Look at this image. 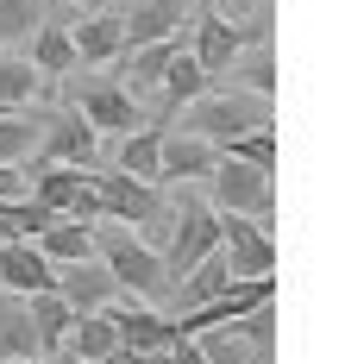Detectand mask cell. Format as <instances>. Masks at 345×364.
Returning <instances> with one entry per match:
<instances>
[{"label": "cell", "instance_id": "cell-1", "mask_svg": "<svg viewBox=\"0 0 345 364\" xmlns=\"http://www.w3.org/2000/svg\"><path fill=\"white\" fill-rule=\"evenodd\" d=\"M94 257L114 270L119 295H138V301H163L170 295V277H163V257L119 220H94Z\"/></svg>", "mask_w": 345, "mask_h": 364}, {"label": "cell", "instance_id": "cell-2", "mask_svg": "<svg viewBox=\"0 0 345 364\" xmlns=\"http://www.w3.org/2000/svg\"><path fill=\"white\" fill-rule=\"evenodd\" d=\"M258 126H270V95H251V88H226V95L201 88L182 113V132L207 139L214 151H226L239 132H258Z\"/></svg>", "mask_w": 345, "mask_h": 364}, {"label": "cell", "instance_id": "cell-3", "mask_svg": "<svg viewBox=\"0 0 345 364\" xmlns=\"http://www.w3.org/2000/svg\"><path fill=\"white\" fill-rule=\"evenodd\" d=\"M207 201H214V214H245V220H258V226H270V214H276L270 176L251 170V164H239V157H226V151L207 170Z\"/></svg>", "mask_w": 345, "mask_h": 364}, {"label": "cell", "instance_id": "cell-4", "mask_svg": "<svg viewBox=\"0 0 345 364\" xmlns=\"http://www.w3.org/2000/svg\"><path fill=\"white\" fill-rule=\"evenodd\" d=\"M220 245V214H214V201H201V195H176V220H170V239H163V277L176 283L189 264Z\"/></svg>", "mask_w": 345, "mask_h": 364}, {"label": "cell", "instance_id": "cell-5", "mask_svg": "<svg viewBox=\"0 0 345 364\" xmlns=\"http://www.w3.org/2000/svg\"><path fill=\"white\" fill-rule=\"evenodd\" d=\"M26 195H38L50 214H70V220H101V195H94V170L82 164H32L26 176Z\"/></svg>", "mask_w": 345, "mask_h": 364}, {"label": "cell", "instance_id": "cell-6", "mask_svg": "<svg viewBox=\"0 0 345 364\" xmlns=\"http://www.w3.org/2000/svg\"><path fill=\"white\" fill-rule=\"evenodd\" d=\"M70 107H76L94 132H132V126H145V119H138V101H132L119 82H101V75L70 82Z\"/></svg>", "mask_w": 345, "mask_h": 364}, {"label": "cell", "instance_id": "cell-7", "mask_svg": "<svg viewBox=\"0 0 345 364\" xmlns=\"http://www.w3.org/2000/svg\"><path fill=\"white\" fill-rule=\"evenodd\" d=\"M220 257H226L232 277H276V245H270V226L245 214H220Z\"/></svg>", "mask_w": 345, "mask_h": 364}, {"label": "cell", "instance_id": "cell-8", "mask_svg": "<svg viewBox=\"0 0 345 364\" xmlns=\"http://www.w3.org/2000/svg\"><path fill=\"white\" fill-rule=\"evenodd\" d=\"M94 195H101V220H119V226H145L157 214V182L126 176V170H94Z\"/></svg>", "mask_w": 345, "mask_h": 364}, {"label": "cell", "instance_id": "cell-9", "mask_svg": "<svg viewBox=\"0 0 345 364\" xmlns=\"http://www.w3.org/2000/svg\"><path fill=\"white\" fill-rule=\"evenodd\" d=\"M107 321H114V333H119L126 352H170V346L182 339L170 314H157V308H145V301H126V295L107 301Z\"/></svg>", "mask_w": 345, "mask_h": 364}, {"label": "cell", "instance_id": "cell-10", "mask_svg": "<svg viewBox=\"0 0 345 364\" xmlns=\"http://www.w3.org/2000/svg\"><path fill=\"white\" fill-rule=\"evenodd\" d=\"M94 151H101V132L82 119L76 107L50 113L38 132V164H82V170H94Z\"/></svg>", "mask_w": 345, "mask_h": 364}, {"label": "cell", "instance_id": "cell-11", "mask_svg": "<svg viewBox=\"0 0 345 364\" xmlns=\"http://www.w3.org/2000/svg\"><path fill=\"white\" fill-rule=\"evenodd\" d=\"M251 38H264V32H245L232 13H201V26H195V44H189V57L207 70V82L214 75H226L232 70V57L251 44Z\"/></svg>", "mask_w": 345, "mask_h": 364}, {"label": "cell", "instance_id": "cell-12", "mask_svg": "<svg viewBox=\"0 0 345 364\" xmlns=\"http://www.w3.org/2000/svg\"><path fill=\"white\" fill-rule=\"evenodd\" d=\"M50 289L70 301V314H94V308H107L119 295V283H114V270H107L101 257H76V264H57Z\"/></svg>", "mask_w": 345, "mask_h": 364}, {"label": "cell", "instance_id": "cell-13", "mask_svg": "<svg viewBox=\"0 0 345 364\" xmlns=\"http://www.w3.org/2000/svg\"><path fill=\"white\" fill-rule=\"evenodd\" d=\"M214 157L220 151L207 139H195V132H163V145H157V182H207Z\"/></svg>", "mask_w": 345, "mask_h": 364}, {"label": "cell", "instance_id": "cell-14", "mask_svg": "<svg viewBox=\"0 0 345 364\" xmlns=\"http://www.w3.org/2000/svg\"><path fill=\"white\" fill-rule=\"evenodd\" d=\"M50 277H57V264H50L32 239H0V289L38 295V289H50Z\"/></svg>", "mask_w": 345, "mask_h": 364}, {"label": "cell", "instance_id": "cell-15", "mask_svg": "<svg viewBox=\"0 0 345 364\" xmlns=\"http://www.w3.org/2000/svg\"><path fill=\"white\" fill-rule=\"evenodd\" d=\"M176 44H182V32H176V38H157V44H132V50H119V88H126L132 101H138V95H157V82H163V70H170Z\"/></svg>", "mask_w": 345, "mask_h": 364}, {"label": "cell", "instance_id": "cell-16", "mask_svg": "<svg viewBox=\"0 0 345 364\" xmlns=\"http://www.w3.org/2000/svg\"><path fill=\"white\" fill-rule=\"evenodd\" d=\"M182 32V0H132L126 13H119V50H132V44H157V38H176Z\"/></svg>", "mask_w": 345, "mask_h": 364}, {"label": "cell", "instance_id": "cell-17", "mask_svg": "<svg viewBox=\"0 0 345 364\" xmlns=\"http://www.w3.org/2000/svg\"><path fill=\"white\" fill-rule=\"evenodd\" d=\"M114 346H119V333H114V321H107V308H94V314H70V327H63V346H57V352L94 364V358H107Z\"/></svg>", "mask_w": 345, "mask_h": 364}, {"label": "cell", "instance_id": "cell-18", "mask_svg": "<svg viewBox=\"0 0 345 364\" xmlns=\"http://www.w3.org/2000/svg\"><path fill=\"white\" fill-rule=\"evenodd\" d=\"M50 264H76V257H94V226L88 220H70V214H57L50 226H44L38 239H32Z\"/></svg>", "mask_w": 345, "mask_h": 364}, {"label": "cell", "instance_id": "cell-19", "mask_svg": "<svg viewBox=\"0 0 345 364\" xmlns=\"http://www.w3.org/2000/svg\"><path fill=\"white\" fill-rule=\"evenodd\" d=\"M26 314H32V339H38V358H50L63 346V327H70V301L57 289H38L26 295Z\"/></svg>", "mask_w": 345, "mask_h": 364}, {"label": "cell", "instance_id": "cell-20", "mask_svg": "<svg viewBox=\"0 0 345 364\" xmlns=\"http://www.w3.org/2000/svg\"><path fill=\"white\" fill-rule=\"evenodd\" d=\"M70 44H76V63H107V57H119V19L114 13H88L82 26H70Z\"/></svg>", "mask_w": 345, "mask_h": 364}, {"label": "cell", "instance_id": "cell-21", "mask_svg": "<svg viewBox=\"0 0 345 364\" xmlns=\"http://www.w3.org/2000/svg\"><path fill=\"white\" fill-rule=\"evenodd\" d=\"M0 358H38L26 295H13V289H0Z\"/></svg>", "mask_w": 345, "mask_h": 364}, {"label": "cell", "instance_id": "cell-22", "mask_svg": "<svg viewBox=\"0 0 345 364\" xmlns=\"http://www.w3.org/2000/svg\"><path fill=\"white\" fill-rule=\"evenodd\" d=\"M201 88H207V70H201V63H195L189 50L176 44V57H170V70H163V82H157V95H163V107H170V113H182V107L195 101V95H201Z\"/></svg>", "mask_w": 345, "mask_h": 364}, {"label": "cell", "instance_id": "cell-23", "mask_svg": "<svg viewBox=\"0 0 345 364\" xmlns=\"http://www.w3.org/2000/svg\"><path fill=\"white\" fill-rule=\"evenodd\" d=\"M157 145H163V126H132V132H119V170L157 182Z\"/></svg>", "mask_w": 345, "mask_h": 364}, {"label": "cell", "instance_id": "cell-24", "mask_svg": "<svg viewBox=\"0 0 345 364\" xmlns=\"http://www.w3.org/2000/svg\"><path fill=\"white\" fill-rule=\"evenodd\" d=\"M32 70H38V75H70V70H76L70 26H38V32H32Z\"/></svg>", "mask_w": 345, "mask_h": 364}, {"label": "cell", "instance_id": "cell-25", "mask_svg": "<svg viewBox=\"0 0 345 364\" xmlns=\"http://www.w3.org/2000/svg\"><path fill=\"white\" fill-rule=\"evenodd\" d=\"M226 75L239 82V88H251V95H276V63H270V44H264V38H251V44L232 57Z\"/></svg>", "mask_w": 345, "mask_h": 364}, {"label": "cell", "instance_id": "cell-26", "mask_svg": "<svg viewBox=\"0 0 345 364\" xmlns=\"http://www.w3.org/2000/svg\"><path fill=\"white\" fill-rule=\"evenodd\" d=\"M38 132H44V119L6 107V113H0V164H26V157L38 151Z\"/></svg>", "mask_w": 345, "mask_h": 364}, {"label": "cell", "instance_id": "cell-27", "mask_svg": "<svg viewBox=\"0 0 345 364\" xmlns=\"http://www.w3.org/2000/svg\"><path fill=\"white\" fill-rule=\"evenodd\" d=\"M38 88H44V75L32 70V57H0V113H6V107H26Z\"/></svg>", "mask_w": 345, "mask_h": 364}, {"label": "cell", "instance_id": "cell-28", "mask_svg": "<svg viewBox=\"0 0 345 364\" xmlns=\"http://www.w3.org/2000/svg\"><path fill=\"white\" fill-rule=\"evenodd\" d=\"M232 333L251 346V358H258V364H270V346H276V301H258L251 314H239Z\"/></svg>", "mask_w": 345, "mask_h": 364}, {"label": "cell", "instance_id": "cell-29", "mask_svg": "<svg viewBox=\"0 0 345 364\" xmlns=\"http://www.w3.org/2000/svg\"><path fill=\"white\" fill-rule=\"evenodd\" d=\"M44 26V0H0V44H26Z\"/></svg>", "mask_w": 345, "mask_h": 364}, {"label": "cell", "instance_id": "cell-30", "mask_svg": "<svg viewBox=\"0 0 345 364\" xmlns=\"http://www.w3.org/2000/svg\"><path fill=\"white\" fill-rule=\"evenodd\" d=\"M226 157H239V164H251V170L276 176V132H270V126H258V132H239V139L226 145Z\"/></svg>", "mask_w": 345, "mask_h": 364}, {"label": "cell", "instance_id": "cell-31", "mask_svg": "<svg viewBox=\"0 0 345 364\" xmlns=\"http://www.w3.org/2000/svg\"><path fill=\"white\" fill-rule=\"evenodd\" d=\"M195 346H201V358H207V364H258V358H251V346H245L232 327H207V333H195Z\"/></svg>", "mask_w": 345, "mask_h": 364}, {"label": "cell", "instance_id": "cell-32", "mask_svg": "<svg viewBox=\"0 0 345 364\" xmlns=\"http://www.w3.org/2000/svg\"><path fill=\"white\" fill-rule=\"evenodd\" d=\"M26 195V164H0V201Z\"/></svg>", "mask_w": 345, "mask_h": 364}, {"label": "cell", "instance_id": "cell-33", "mask_svg": "<svg viewBox=\"0 0 345 364\" xmlns=\"http://www.w3.org/2000/svg\"><path fill=\"white\" fill-rule=\"evenodd\" d=\"M170 364H207V358H201V346H195L189 333H182V339L170 346Z\"/></svg>", "mask_w": 345, "mask_h": 364}, {"label": "cell", "instance_id": "cell-34", "mask_svg": "<svg viewBox=\"0 0 345 364\" xmlns=\"http://www.w3.org/2000/svg\"><path fill=\"white\" fill-rule=\"evenodd\" d=\"M50 364H82V358H70V352H50Z\"/></svg>", "mask_w": 345, "mask_h": 364}, {"label": "cell", "instance_id": "cell-35", "mask_svg": "<svg viewBox=\"0 0 345 364\" xmlns=\"http://www.w3.org/2000/svg\"><path fill=\"white\" fill-rule=\"evenodd\" d=\"M70 6H88V13H94V6H101V0H70Z\"/></svg>", "mask_w": 345, "mask_h": 364}, {"label": "cell", "instance_id": "cell-36", "mask_svg": "<svg viewBox=\"0 0 345 364\" xmlns=\"http://www.w3.org/2000/svg\"><path fill=\"white\" fill-rule=\"evenodd\" d=\"M0 364H38V358H0Z\"/></svg>", "mask_w": 345, "mask_h": 364}]
</instances>
